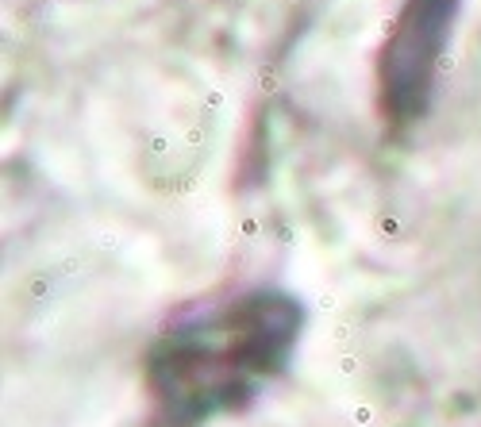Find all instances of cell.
Here are the masks:
<instances>
[{
    "instance_id": "obj_1",
    "label": "cell",
    "mask_w": 481,
    "mask_h": 427,
    "mask_svg": "<svg viewBox=\"0 0 481 427\" xmlns=\"http://www.w3.org/2000/svg\"><path fill=\"white\" fill-rule=\"evenodd\" d=\"M304 312L297 296L254 289L166 327L147 354L154 424L200 427L250 404L289 366Z\"/></svg>"
},
{
    "instance_id": "obj_2",
    "label": "cell",
    "mask_w": 481,
    "mask_h": 427,
    "mask_svg": "<svg viewBox=\"0 0 481 427\" xmlns=\"http://www.w3.org/2000/svg\"><path fill=\"white\" fill-rule=\"evenodd\" d=\"M462 0H404L377 54V104L389 123H412L435 97L439 62Z\"/></svg>"
}]
</instances>
